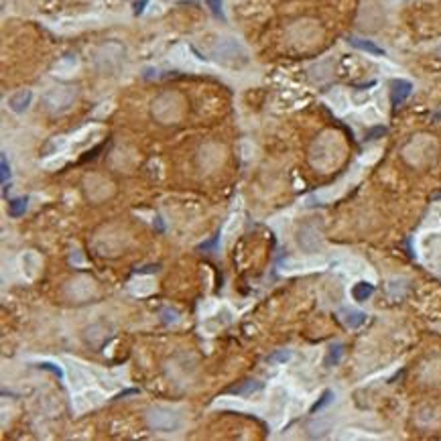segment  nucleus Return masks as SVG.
Wrapping results in <instances>:
<instances>
[{"label": "nucleus", "instance_id": "nucleus-1", "mask_svg": "<svg viewBox=\"0 0 441 441\" xmlns=\"http://www.w3.org/2000/svg\"><path fill=\"white\" fill-rule=\"evenodd\" d=\"M212 55L218 63L228 65V67H242L248 63V53L244 47L234 41V39H220L212 47Z\"/></svg>", "mask_w": 441, "mask_h": 441}, {"label": "nucleus", "instance_id": "nucleus-2", "mask_svg": "<svg viewBox=\"0 0 441 441\" xmlns=\"http://www.w3.org/2000/svg\"><path fill=\"white\" fill-rule=\"evenodd\" d=\"M146 425H149L153 431H159V433H171V431L179 429L181 419L171 409L153 407V409L146 411Z\"/></svg>", "mask_w": 441, "mask_h": 441}, {"label": "nucleus", "instance_id": "nucleus-3", "mask_svg": "<svg viewBox=\"0 0 441 441\" xmlns=\"http://www.w3.org/2000/svg\"><path fill=\"white\" fill-rule=\"evenodd\" d=\"M73 100V90L71 88H55L51 90L47 96H45V106L49 112L57 114V112H63Z\"/></svg>", "mask_w": 441, "mask_h": 441}, {"label": "nucleus", "instance_id": "nucleus-4", "mask_svg": "<svg viewBox=\"0 0 441 441\" xmlns=\"http://www.w3.org/2000/svg\"><path fill=\"white\" fill-rule=\"evenodd\" d=\"M33 102V92L31 90H19L9 98V108L15 114H23Z\"/></svg>", "mask_w": 441, "mask_h": 441}, {"label": "nucleus", "instance_id": "nucleus-5", "mask_svg": "<svg viewBox=\"0 0 441 441\" xmlns=\"http://www.w3.org/2000/svg\"><path fill=\"white\" fill-rule=\"evenodd\" d=\"M413 92V84L407 82V79H394L392 82V90H390V100H392V106H398L403 104Z\"/></svg>", "mask_w": 441, "mask_h": 441}, {"label": "nucleus", "instance_id": "nucleus-6", "mask_svg": "<svg viewBox=\"0 0 441 441\" xmlns=\"http://www.w3.org/2000/svg\"><path fill=\"white\" fill-rule=\"evenodd\" d=\"M348 43H350L352 47L360 49V51H366V53H370V55H384V49H382V47H378L376 43L368 41V39H358V37H350V39H348Z\"/></svg>", "mask_w": 441, "mask_h": 441}, {"label": "nucleus", "instance_id": "nucleus-7", "mask_svg": "<svg viewBox=\"0 0 441 441\" xmlns=\"http://www.w3.org/2000/svg\"><path fill=\"white\" fill-rule=\"evenodd\" d=\"M364 319H366V315L362 311H356V309H346L344 311V324L348 328H360L364 324Z\"/></svg>", "mask_w": 441, "mask_h": 441}, {"label": "nucleus", "instance_id": "nucleus-8", "mask_svg": "<svg viewBox=\"0 0 441 441\" xmlns=\"http://www.w3.org/2000/svg\"><path fill=\"white\" fill-rule=\"evenodd\" d=\"M372 285L370 283H358V285H354V289H352V295H354V299L356 301H366L370 295H372Z\"/></svg>", "mask_w": 441, "mask_h": 441}, {"label": "nucleus", "instance_id": "nucleus-9", "mask_svg": "<svg viewBox=\"0 0 441 441\" xmlns=\"http://www.w3.org/2000/svg\"><path fill=\"white\" fill-rule=\"evenodd\" d=\"M262 384L260 382H256V380H246V382H242L240 386H234V388H230L228 392L230 394H252L254 390H258Z\"/></svg>", "mask_w": 441, "mask_h": 441}, {"label": "nucleus", "instance_id": "nucleus-10", "mask_svg": "<svg viewBox=\"0 0 441 441\" xmlns=\"http://www.w3.org/2000/svg\"><path fill=\"white\" fill-rule=\"evenodd\" d=\"M27 210V197H21V199H13L9 204V216L11 218H21Z\"/></svg>", "mask_w": 441, "mask_h": 441}, {"label": "nucleus", "instance_id": "nucleus-11", "mask_svg": "<svg viewBox=\"0 0 441 441\" xmlns=\"http://www.w3.org/2000/svg\"><path fill=\"white\" fill-rule=\"evenodd\" d=\"M65 146V138H61V136H57V138H53V140H49L47 144H45V149H43V157H47V155H55V153H59L61 149Z\"/></svg>", "mask_w": 441, "mask_h": 441}, {"label": "nucleus", "instance_id": "nucleus-12", "mask_svg": "<svg viewBox=\"0 0 441 441\" xmlns=\"http://www.w3.org/2000/svg\"><path fill=\"white\" fill-rule=\"evenodd\" d=\"M289 360H291V352H289V350H276V352H272V354L266 358L268 364H285V362H289Z\"/></svg>", "mask_w": 441, "mask_h": 441}, {"label": "nucleus", "instance_id": "nucleus-13", "mask_svg": "<svg viewBox=\"0 0 441 441\" xmlns=\"http://www.w3.org/2000/svg\"><path fill=\"white\" fill-rule=\"evenodd\" d=\"M340 358H342V346L340 344H332V348H330V352H328V366H336L338 362H340Z\"/></svg>", "mask_w": 441, "mask_h": 441}, {"label": "nucleus", "instance_id": "nucleus-14", "mask_svg": "<svg viewBox=\"0 0 441 441\" xmlns=\"http://www.w3.org/2000/svg\"><path fill=\"white\" fill-rule=\"evenodd\" d=\"M9 179H11V165H9L7 157L3 155L0 157V181H3V185H5Z\"/></svg>", "mask_w": 441, "mask_h": 441}, {"label": "nucleus", "instance_id": "nucleus-15", "mask_svg": "<svg viewBox=\"0 0 441 441\" xmlns=\"http://www.w3.org/2000/svg\"><path fill=\"white\" fill-rule=\"evenodd\" d=\"M332 396H334V394H332V390H324V392H322V396H319V400H317V403L311 407V415H313V413H317V411H319L322 407H326L328 403H332Z\"/></svg>", "mask_w": 441, "mask_h": 441}, {"label": "nucleus", "instance_id": "nucleus-16", "mask_svg": "<svg viewBox=\"0 0 441 441\" xmlns=\"http://www.w3.org/2000/svg\"><path fill=\"white\" fill-rule=\"evenodd\" d=\"M208 7L212 9V15L218 17L220 21H224V13H222V0H208Z\"/></svg>", "mask_w": 441, "mask_h": 441}, {"label": "nucleus", "instance_id": "nucleus-17", "mask_svg": "<svg viewBox=\"0 0 441 441\" xmlns=\"http://www.w3.org/2000/svg\"><path fill=\"white\" fill-rule=\"evenodd\" d=\"M43 368H47V370H51V372H55V376L61 380L63 378V372H61V368L57 366V364H51V362H45V364H41Z\"/></svg>", "mask_w": 441, "mask_h": 441}, {"label": "nucleus", "instance_id": "nucleus-18", "mask_svg": "<svg viewBox=\"0 0 441 441\" xmlns=\"http://www.w3.org/2000/svg\"><path fill=\"white\" fill-rule=\"evenodd\" d=\"M146 5H149V0H138V3H136V9H134V13H136V15H140V13H142V9H144Z\"/></svg>", "mask_w": 441, "mask_h": 441}, {"label": "nucleus", "instance_id": "nucleus-19", "mask_svg": "<svg viewBox=\"0 0 441 441\" xmlns=\"http://www.w3.org/2000/svg\"><path fill=\"white\" fill-rule=\"evenodd\" d=\"M439 55H441V47H439Z\"/></svg>", "mask_w": 441, "mask_h": 441}]
</instances>
